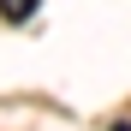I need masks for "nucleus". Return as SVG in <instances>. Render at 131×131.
Instances as JSON below:
<instances>
[{
  "label": "nucleus",
  "instance_id": "f257e3e1",
  "mask_svg": "<svg viewBox=\"0 0 131 131\" xmlns=\"http://www.w3.org/2000/svg\"><path fill=\"white\" fill-rule=\"evenodd\" d=\"M0 12H6V18H30V12H36V0H0Z\"/></svg>",
  "mask_w": 131,
  "mask_h": 131
}]
</instances>
